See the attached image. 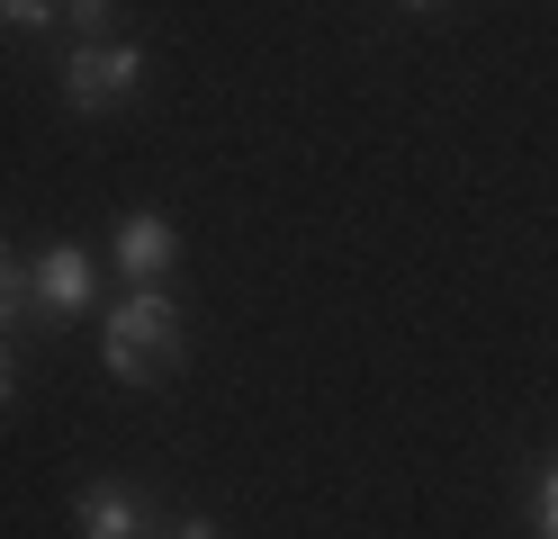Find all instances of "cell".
<instances>
[{
    "mask_svg": "<svg viewBox=\"0 0 558 539\" xmlns=\"http://www.w3.org/2000/svg\"><path fill=\"white\" fill-rule=\"evenodd\" d=\"M190 359V315L162 297V287H126V297L109 306V323H99V369H109L118 387H154Z\"/></svg>",
    "mask_w": 558,
    "mask_h": 539,
    "instance_id": "cell-1",
    "label": "cell"
},
{
    "mask_svg": "<svg viewBox=\"0 0 558 539\" xmlns=\"http://www.w3.org/2000/svg\"><path fill=\"white\" fill-rule=\"evenodd\" d=\"M145 72H154V54L135 46V36H90V46L63 54V108H73V118H109L118 99L145 90Z\"/></svg>",
    "mask_w": 558,
    "mask_h": 539,
    "instance_id": "cell-2",
    "label": "cell"
},
{
    "mask_svg": "<svg viewBox=\"0 0 558 539\" xmlns=\"http://www.w3.org/2000/svg\"><path fill=\"white\" fill-rule=\"evenodd\" d=\"M90 297H99V270H90L82 243H46L27 261V323H73Z\"/></svg>",
    "mask_w": 558,
    "mask_h": 539,
    "instance_id": "cell-3",
    "label": "cell"
},
{
    "mask_svg": "<svg viewBox=\"0 0 558 539\" xmlns=\"http://www.w3.org/2000/svg\"><path fill=\"white\" fill-rule=\"evenodd\" d=\"M73 522H82V539H154L162 530L154 486H135V477H90L82 503H73Z\"/></svg>",
    "mask_w": 558,
    "mask_h": 539,
    "instance_id": "cell-4",
    "label": "cell"
},
{
    "mask_svg": "<svg viewBox=\"0 0 558 539\" xmlns=\"http://www.w3.org/2000/svg\"><path fill=\"white\" fill-rule=\"evenodd\" d=\"M109 261L126 270V287H162V270L181 261V234H171V216L126 207V216H118V234H109Z\"/></svg>",
    "mask_w": 558,
    "mask_h": 539,
    "instance_id": "cell-5",
    "label": "cell"
},
{
    "mask_svg": "<svg viewBox=\"0 0 558 539\" xmlns=\"http://www.w3.org/2000/svg\"><path fill=\"white\" fill-rule=\"evenodd\" d=\"M19 323H27V261H19L10 243H0V342H10Z\"/></svg>",
    "mask_w": 558,
    "mask_h": 539,
    "instance_id": "cell-6",
    "label": "cell"
},
{
    "mask_svg": "<svg viewBox=\"0 0 558 539\" xmlns=\"http://www.w3.org/2000/svg\"><path fill=\"white\" fill-rule=\"evenodd\" d=\"M532 530L558 539V458H541V477H532Z\"/></svg>",
    "mask_w": 558,
    "mask_h": 539,
    "instance_id": "cell-7",
    "label": "cell"
},
{
    "mask_svg": "<svg viewBox=\"0 0 558 539\" xmlns=\"http://www.w3.org/2000/svg\"><path fill=\"white\" fill-rule=\"evenodd\" d=\"M63 19V0H0V27H19V36H37Z\"/></svg>",
    "mask_w": 558,
    "mask_h": 539,
    "instance_id": "cell-8",
    "label": "cell"
},
{
    "mask_svg": "<svg viewBox=\"0 0 558 539\" xmlns=\"http://www.w3.org/2000/svg\"><path fill=\"white\" fill-rule=\"evenodd\" d=\"M63 10H73V27H82V46H90V36L109 27V10H118V0H63Z\"/></svg>",
    "mask_w": 558,
    "mask_h": 539,
    "instance_id": "cell-9",
    "label": "cell"
},
{
    "mask_svg": "<svg viewBox=\"0 0 558 539\" xmlns=\"http://www.w3.org/2000/svg\"><path fill=\"white\" fill-rule=\"evenodd\" d=\"M19 405V359H10V342H0V414Z\"/></svg>",
    "mask_w": 558,
    "mask_h": 539,
    "instance_id": "cell-10",
    "label": "cell"
},
{
    "mask_svg": "<svg viewBox=\"0 0 558 539\" xmlns=\"http://www.w3.org/2000/svg\"><path fill=\"white\" fill-rule=\"evenodd\" d=\"M162 539H226V530H217V522H207V513H190V522H171Z\"/></svg>",
    "mask_w": 558,
    "mask_h": 539,
    "instance_id": "cell-11",
    "label": "cell"
},
{
    "mask_svg": "<svg viewBox=\"0 0 558 539\" xmlns=\"http://www.w3.org/2000/svg\"><path fill=\"white\" fill-rule=\"evenodd\" d=\"M397 10H441V0H397Z\"/></svg>",
    "mask_w": 558,
    "mask_h": 539,
    "instance_id": "cell-12",
    "label": "cell"
}]
</instances>
